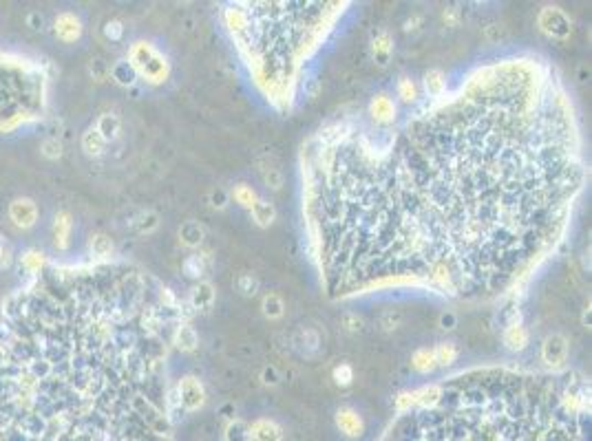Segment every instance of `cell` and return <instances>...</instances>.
<instances>
[{
  "mask_svg": "<svg viewBox=\"0 0 592 441\" xmlns=\"http://www.w3.org/2000/svg\"><path fill=\"white\" fill-rule=\"evenodd\" d=\"M166 311L135 267L38 271L0 309V441H169Z\"/></svg>",
  "mask_w": 592,
  "mask_h": 441,
  "instance_id": "cell-1",
  "label": "cell"
},
{
  "mask_svg": "<svg viewBox=\"0 0 592 441\" xmlns=\"http://www.w3.org/2000/svg\"><path fill=\"white\" fill-rule=\"evenodd\" d=\"M129 62L135 67L140 78L150 84H162L171 75V65L150 42H135L131 47Z\"/></svg>",
  "mask_w": 592,
  "mask_h": 441,
  "instance_id": "cell-2",
  "label": "cell"
},
{
  "mask_svg": "<svg viewBox=\"0 0 592 441\" xmlns=\"http://www.w3.org/2000/svg\"><path fill=\"white\" fill-rule=\"evenodd\" d=\"M537 27L544 36L553 40H568L572 34V18L561 7L546 5L537 13Z\"/></svg>",
  "mask_w": 592,
  "mask_h": 441,
  "instance_id": "cell-3",
  "label": "cell"
},
{
  "mask_svg": "<svg viewBox=\"0 0 592 441\" xmlns=\"http://www.w3.org/2000/svg\"><path fill=\"white\" fill-rule=\"evenodd\" d=\"M177 398L181 404V410L186 413H195V410H202L208 402V393L204 382L197 375H184L177 384Z\"/></svg>",
  "mask_w": 592,
  "mask_h": 441,
  "instance_id": "cell-4",
  "label": "cell"
},
{
  "mask_svg": "<svg viewBox=\"0 0 592 441\" xmlns=\"http://www.w3.org/2000/svg\"><path fill=\"white\" fill-rule=\"evenodd\" d=\"M568 360V338L564 333H551L541 342V362L548 369L559 371L566 367Z\"/></svg>",
  "mask_w": 592,
  "mask_h": 441,
  "instance_id": "cell-5",
  "label": "cell"
},
{
  "mask_svg": "<svg viewBox=\"0 0 592 441\" xmlns=\"http://www.w3.org/2000/svg\"><path fill=\"white\" fill-rule=\"evenodd\" d=\"M393 36L387 32L385 27H378L371 32L369 38V51H371V60L378 69H387L391 62V55H393Z\"/></svg>",
  "mask_w": 592,
  "mask_h": 441,
  "instance_id": "cell-6",
  "label": "cell"
},
{
  "mask_svg": "<svg viewBox=\"0 0 592 441\" xmlns=\"http://www.w3.org/2000/svg\"><path fill=\"white\" fill-rule=\"evenodd\" d=\"M334 421H336V428L341 430V435L349 437V439H358L365 433V421H362V415L352 406H341L334 415Z\"/></svg>",
  "mask_w": 592,
  "mask_h": 441,
  "instance_id": "cell-7",
  "label": "cell"
},
{
  "mask_svg": "<svg viewBox=\"0 0 592 441\" xmlns=\"http://www.w3.org/2000/svg\"><path fill=\"white\" fill-rule=\"evenodd\" d=\"M398 115V106L393 102V97L389 93H378L371 97L369 102V117L381 126H389L396 121Z\"/></svg>",
  "mask_w": 592,
  "mask_h": 441,
  "instance_id": "cell-8",
  "label": "cell"
},
{
  "mask_svg": "<svg viewBox=\"0 0 592 441\" xmlns=\"http://www.w3.org/2000/svg\"><path fill=\"white\" fill-rule=\"evenodd\" d=\"M292 346L303 358H314L321 353V333L312 327H301L292 333Z\"/></svg>",
  "mask_w": 592,
  "mask_h": 441,
  "instance_id": "cell-9",
  "label": "cell"
},
{
  "mask_svg": "<svg viewBox=\"0 0 592 441\" xmlns=\"http://www.w3.org/2000/svg\"><path fill=\"white\" fill-rule=\"evenodd\" d=\"M215 300H217V292H215V285L210 280L195 283L188 294V305L195 311H202V313H208L212 307H215Z\"/></svg>",
  "mask_w": 592,
  "mask_h": 441,
  "instance_id": "cell-10",
  "label": "cell"
},
{
  "mask_svg": "<svg viewBox=\"0 0 592 441\" xmlns=\"http://www.w3.org/2000/svg\"><path fill=\"white\" fill-rule=\"evenodd\" d=\"M502 344L511 353H522L530 344V333L524 325H511L502 331Z\"/></svg>",
  "mask_w": 592,
  "mask_h": 441,
  "instance_id": "cell-11",
  "label": "cell"
},
{
  "mask_svg": "<svg viewBox=\"0 0 592 441\" xmlns=\"http://www.w3.org/2000/svg\"><path fill=\"white\" fill-rule=\"evenodd\" d=\"M177 236H179L181 245L188 247V250L202 247V243H204V238H206V227H204L199 221L188 219V221H184V223L179 225Z\"/></svg>",
  "mask_w": 592,
  "mask_h": 441,
  "instance_id": "cell-12",
  "label": "cell"
},
{
  "mask_svg": "<svg viewBox=\"0 0 592 441\" xmlns=\"http://www.w3.org/2000/svg\"><path fill=\"white\" fill-rule=\"evenodd\" d=\"M250 433H252L254 441H283V428L275 419H268V417L254 419L250 426Z\"/></svg>",
  "mask_w": 592,
  "mask_h": 441,
  "instance_id": "cell-13",
  "label": "cell"
},
{
  "mask_svg": "<svg viewBox=\"0 0 592 441\" xmlns=\"http://www.w3.org/2000/svg\"><path fill=\"white\" fill-rule=\"evenodd\" d=\"M173 344L184 353H192L199 346V333L188 323H179L173 331Z\"/></svg>",
  "mask_w": 592,
  "mask_h": 441,
  "instance_id": "cell-14",
  "label": "cell"
},
{
  "mask_svg": "<svg viewBox=\"0 0 592 441\" xmlns=\"http://www.w3.org/2000/svg\"><path fill=\"white\" fill-rule=\"evenodd\" d=\"M36 215H38V210L32 199H16L9 208V217L20 227H32L36 223Z\"/></svg>",
  "mask_w": 592,
  "mask_h": 441,
  "instance_id": "cell-15",
  "label": "cell"
},
{
  "mask_svg": "<svg viewBox=\"0 0 592 441\" xmlns=\"http://www.w3.org/2000/svg\"><path fill=\"white\" fill-rule=\"evenodd\" d=\"M223 22H225V27H228V32H230L235 38H241L244 34L250 32V16H248V11H244L241 7L225 9Z\"/></svg>",
  "mask_w": 592,
  "mask_h": 441,
  "instance_id": "cell-16",
  "label": "cell"
},
{
  "mask_svg": "<svg viewBox=\"0 0 592 441\" xmlns=\"http://www.w3.org/2000/svg\"><path fill=\"white\" fill-rule=\"evenodd\" d=\"M422 86H424V93H427L431 100L442 97L447 93V75H445V71L429 69L427 73H424V78H422Z\"/></svg>",
  "mask_w": 592,
  "mask_h": 441,
  "instance_id": "cell-17",
  "label": "cell"
},
{
  "mask_svg": "<svg viewBox=\"0 0 592 441\" xmlns=\"http://www.w3.org/2000/svg\"><path fill=\"white\" fill-rule=\"evenodd\" d=\"M109 75L113 78V82H115V84L124 86V88L135 86V82L140 80L138 71H135V67L129 62V60H117V62L111 67V73H109Z\"/></svg>",
  "mask_w": 592,
  "mask_h": 441,
  "instance_id": "cell-18",
  "label": "cell"
},
{
  "mask_svg": "<svg viewBox=\"0 0 592 441\" xmlns=\"http://www.w3.org/2000/svg\"><path fill=\"white\" fill-rule=\"evenodd\" d=\"M250 215H252V221L259 225V227H270L272 223L277 221V208H275V203L272 201H268V199H256V203L250 208Z\"/></svg>",
  "mask_w": 592,
  "mask_h": 441,
  "instance_id": "cell-19",
  "label": "cell"
},
{
  "mask_svg": "<svg viewBox=\"0 0 592 441\" xmlns=\"http://www.w3.org/2000/svg\"><path fill=\"white\" fill-rule=\"evenodd\" d=\"M96 130L100 133V137L106 144L115 142L119 137V133H122V121H119V117L115 113H104V115L98 117Z\"/></svg>",
  "mask_w": 592,
  "mask_h": 441,
  "instance_id": "cell-20",
  "label": "cell"
},
{
  "mask_svg": "<svg viewBox=\"0 0 592 441\" xmlns=\"http://www.w3.org/2000/svg\"><path fill=\"white\" fill-rule=\"evenodd\" d=\"M181 271H184V276L188 280H195V283L204 280L206 271H208L206 256L204 254H188L184 258V263H181Z\"/></svg>",
  "mask_w": 592,
  "mask_h": 441,
  "instance_id": "cell-21",
  "label": "cell"
},
{
  "mask_svg": "<svg viewBox=\"0 0 592 441\" xmlns=\"http://www.w3.org/2000/svg\"><path fill=\"white\" fill-rule=\"evenodd\" d=\"M261 313L268 320H279L285 313V300L277 294V292H268L261 298Z\"/></svg>",
  "mask_w": 592,
  "mask_h": 441,
  "instance_id": "cell-22",
  "label": "cell"
},
{
  "mask_svg": "<svg viewBox=\"0 0 592 441\" xmlns=\"http://www.w3.org/2000/svg\"><path fill=\"white\" fill-rule=\"evenodd\" d=\"M412 367H414L418 373H422V375L433 373V371L438 369L435 358H433V348H429V346L416 348V351L412 353Z\"/></svg>",
  "mask_w": 592,
  "mask_h": 441,
  "instance_id": "cell-23",
  "label": "cell"
},
{
  "mask_svg": "<svg viewBox=\"0 0 592 441\" xmlns=\"http://www.w3.org/2000/svg\"><path fill=\"white\" fill-rule=\"evenodd\" d=\"M458 355H460V353H458V346H455V342L445 340V342H438V344L433 346L435 364H438V367H442V369L453 367L455 360H458Z\"/></svg>",
  "mask_w": 592,
  "mask_h": 441,
  "instance_id": "cell-24",
  "label": "cell"
},
{
  "mask_svg": "<svg viewBox=\"0 0 592 441\" xmlns=\"http://www.w3.org/2000/svg\"><path fill=\"white\" fill-rule=\"evenodd\" d=\"M223 441H252V433H250V423L244 419H230L225 423L223 430Z\"/></svg>",
  "mask_w": 592,
  "mask_h": 441,
  "instance_id": "cell-25",
  "label": "cell"
},
{
  "mask_svg": "<svg viewBox=\"0 0 592 441\" xmlns=\"http://www.w3.org/2000/svg\"><path fill=\"white\" fill-rule=\"evenodd\" d=\"M396 93H398L402 104H416L418 95H420V88H418L416 80H412L409 75H400L398 84H396Z\"/></svg>",
  "mask_w": 592,
  "mask_h": 441,
  "instance_id": "cell-26",
  "label": "cell"
},
{
  "mask_svg": "<svg viewBox=\"0 0 592 441\" xmlns=\"http://www.w3.org/2000/svg\"><path fill=\"white\" fill-rule=\"evenodd\" d=\"M82 148H84V153L91 155V157H100L104 150H106V142L100 137V133L96 128H88L84 135H82Z\"/></svg>",
  "mask_w": 592,
  "mask_h": 441,
  "instance_id": "cell-27",
  "label": "cell"
},
{
  "mask_svg": "<svg viewBox=\"0 0 592 441\" xmlns=\"http://www.w3.org/2000/svg\"><path fill=\"white\" fill-rule=\"evenodd\" d=\"M237 289L244 298H254L256 294H259L261 283L252 271H244V273H239V278H237Z\"/></svg>",
  "mask_w": 592,
  "mask_h": 441,
  "instance_id": "cell-28",
  "label": "cell"
},
{
  "mask_svg": "<svg viewBox=\"0 0 592 441\" xmlns=\"http://www.w3.org/2000/svg\"><path fill=\"white\" fill-rule=\"evenodd\" d=\"M402 327V313L398 309H387L378 316V329L383 333H393Z\"/></svg>",
  "mask_w": 592,
  "mask_h": 441,
  "instance_id": "cell-29",
  "label": "cell"
},
{
  "mask_svg": "<svg viewBox=\"0 0 592 441\" xmlns=\"http://www.w3.org/2000/svg\"><path fill=\"white\" fill-rule=\"evenodd\" d=\"M341 329L347 333V336H358L365 329V320H362V316L356 311H345L341 316Z\"/></svg>",
  "mask_w": 592,
  "mask_h": 441,
  "instance_id": "cell-30",
  "label": "cell"
},
{
  "mask_svg": "<svg viewBox=\"0 0 592 441\" xmlns=\"http://www.w3.org/2000/svg\"><path fill=\"white\" fill-rule=\"evenodd\" d=\"M261 179H263L265 188H270V190H281L285 184V177L279 165H270V163L261 165Z\"/></svg>",
  "mask_w": 592,
  "mask_h": 441,
  "instance_id": "cell-31",
  "label": "cell"
},
{
  "mask_svg": "<svg viewBox=\"0 0 592 441\" xmlns=\"http://www.w3.org/2000/svg\"><path fill=\"white\" fill-rule=\"evenodd\" d=\"M331 379H334V384L341 386V388H347V386H352L354 384V367L349 362H341L334 367L331 371Z\"/></svg>",
  "mask_w": 592,
  "mask_h": 441,
  "instance_id": "cell-32",
  "label": "cell"
},
{
  "mask_svg": "<svg viewBox=\"0 0 592 441\" xmlns=\"http://www.w3.org/2000/svg\"><path fill=\"white\" fill-rule=\"evenodd\" d=\"M230 199H235V203H239L241 208L250 210V208L256 203V199H259V196H256V192H254L248 184H237L235 190H232V194H230Z\"/></svg>",
  "mask_w": 592,
  "mask_h": 441,
  "instance_id": "cell-33",
  "label": "cell"
},
{
  "mask_svg": "<svg viewBox=\"0 0 592 441\" xmlns=\"http://www.w3.org/2000/svg\"><path fill=\"white\" fill-rule=\"evenodd\" d=\"M208 205H210L212 210H217V212H223L228 205H230V192H228L225 188H221V186L210 188V192H208Z\"/></svg>",
  "mask_w": 592,
  "mask_h": 441,
  "instance_id": "cell-34",
  "label": "cell"
},
{
  "mask_svg": "<svg viewBox=\"0 0 592 441\" xmlns=\"http://www.w3.org/2000/svg\"><path fill=\"white\" fill-rule=\"evenodd\" d=\"M91 252H93V256H98V258L111 256V252H113V240L106 236V234H96L93 238H91Z\"/></svg>",
  "mask_w": 592,
  "mask_h": 441,
  "instance_id": "cell-35",
  "label": "cell"
},
{
  "mask_svg": "<svg viewBox=\"0 0 592 441\" xmlns=\"http://www.w3.org/2000/svg\"><path fill=\"white\" fill-rule=\"evenodd\" d=\"M135 227H138L140 234L155 232L157 227H159V215H157V212H144V215L138 221H135Z\"/></svg>",
  "mask_w": 592,
  "mask_h": 441,
  "instance_id": "cell-36",
  "label": "cell"
},
{
  "mask_svg": "<svg viewBox=\"0 0 592 441\" xmlns=\"http://www.w3.org/2000/svg\"><path fill=\"white\" fill-rule=\"evenodd\" d=\"M259 379H261V384L265 388H277L281 384L283 375H281V371L275 367V364H265V367L261 369V373H259Z\"/></svg>",
  "mask_w": 592,
  "mask_h": 441,
  "instance_id": "cell-37",
  "label": "cell"
},
{
  "mask_svg": "<svg viewBox=\"0 0 592 441\" xmlns=\"http://www.w3.org/2000/svg\"><path fill=\"white\" fill-rule=\"evenodd\" d=\"M506 38V29L504 25H499V22H489L487 27H484V40L491 42V44H497V42H502Z\"/></svg>",
  "mask_w": 592,
  "mask_h": 441,
  "instance_id": "cell-38",
  "label": "cell"
},
{
  "mask_svg": "<svg viewBox=\"0 0 592 441\" xmlns=\"http://www.w3.org/2000/svg\"><path fill=\"white\" fill-rule=\"evenodd\" d=\"M104 38L109 42H119L124 38V25L119 20H109L104 25Z\"/></svg>",
  "mask_w": 592,
  "mask_h": 441,
  "instance_id": "cell-39",
  "label": "cell"
},
{
  "mask_svg": "<svg viewBox=\"0 0 592 441\" xmlns=\"http://www.w3.org/2000/svg\"><path fill=\"white\" fill-rule=\"evenodd\" d=\"M88 73L93 75V80L102 82V80H106V78H109V73H111V67L106 65L102 57H98V60H93V62H91V67H88Z\"/></svg>",
  "mask_w": 592,
  "mask_h": 441,
  "instance_id": "cell-40",
  "label": "cell"
},
{
  "mask_svg": "<svg viewBox=\"0 0 592 441\" xmlns=\"http://www.w3.org/2000/svg\"><path fill=\"white\" fill-rule=\"evenodd\" d=\"M460 20H462L460 9H455V7H445V9H442V22H445V27L455 29V27H460Z\"/></svg>",
  "mask_w": 592,
  "mask_h": 441,
  "instance_id": "cell-41",
  "label": "cell"
},
{
  "mask_svg": "<svg viewBox=\"0 0 592 441\" xmlns=\"http://www.w3.org/2000/svg\"><path fill=\"white\" fill-rule=\"evenodd\" d=\"M422 22H424V18L420 16V13H412V16L404 20L402 32H404L407 36H414V34H418L420 29H422Z\"/></svg>",
  "mask_w": 592,
  "mask_h": 441,
  "instance_id": "cell-42",
  "label": "cell"
},
{
  "mask_svg": "<svg viewBox=\"0 0 592 441\" xmlns=\"http://www.w3.org/2000/svg\"><path fill=\"white\" fill-rule=\"evenodd\" d=\"M412 406H414V391H404V393H400L398 398H396V410L398 413H409V410H412Z\"/></svg>",
  "mask_w": 592,
  "mask_h": 441,
  "instance_id": "cell-43",
  "label": "cell"
},
{
  "mask_svg": "<svg viewBox=\"0 0 592 441\" xmlns=\"http://www.w3.org/2000/svg\"><path fill=\"white\" fill-rule=\"evenodd\" d=\"M438 327L442 331H453L455 327H458V316H455L453 311H442L438 318Z\"/></svg>",
  "mask_w": 592,
  "mask_h": 441,
  "instance_id": "cell-44",
  "label": "cell"
},
{
  "mask_svg": "<svg viewBox=\"0 0 592 441\" xmlns=\"http://www.w3.org/2000/svg\"><path fill=\"white\" fill-rule=\"evenodd\" d=\"M504 325L511 327V325H524L522 323V311L518 307H508L506 309V316H504Z\"/></svg>",
  "mask_w": 592,
  "mask_h": 441,
  "instance_id": "cell-45",
  "label": "cell"
},
{
  "mask_svg": "<svg viewBox=\"0 0 592 441\" xmlns=\"http://www.w3.org/2000/svg\"><path fill=\"white\" fill-rule=\"evenodd\" d=\"M581 325H584L586 329L592 327V323H590V302H588V305L584 307V311H581Z\"/></svg>",
  "mask_w": 592,
  "mask_h": 441,
  "instance_id": "cell-46",
  "label": "cell"
},
{
  "mask_svg": "<svg viewBox=\"0 0 592 441\" xmlns=\"http://www.w3.org/2000/svg\"><path fill=\"white\" fill-rule=\"evenodd\" d=\"M0 256H3V245H0Z\"/></svg>",
  "mask_w": 592,
  "mask_h": 441,
  "instance_id": "cell-47",
  "label": "cell"
}]
</instances>
